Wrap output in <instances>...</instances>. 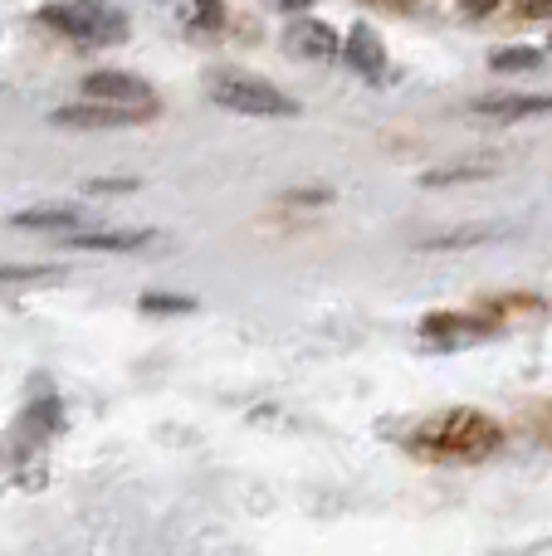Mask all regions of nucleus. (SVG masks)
Segmentation results:
<instances>
[{"instance_id":"obj_5","label":"nucleus","mask_w":552,"mask_h":556,"mask_svg":"<svg viewBox=\"0 0 552 556\" xmlns=\"http://www.w3.org/2000/svg\"><path fill=\"white\" fill-rule=\"evenodd\" d=\"M84 93L88 98H103V103L117 108H156V93L147 78L137 74H117V68H98V74L84 78Z\"/></svg>"},{"instance_id":"obj_3","label":"nucleus","mask_w":552,"mask_h":556,"mask_svg":"<svg viewBox=\"0 0 552 556\" xmlns=\"http://www.w3.org/2000/svg\"><path fill=\"white\" fill-rule=\"evenodd\" d=\"M416 444L436 454H489L499 450V425L479 410H446L416 434Z\"/></svg>"},{"instance_id":"obj_8","label":"nucleus","mask_w":552,"mask_h":556,"mask_svg":"<svg viewBox=\"0 0 552 556\" xmlns=\"http://www.w3.org/2000/svg\"><path fill=\"white\" fill-rule=\"evenodd\" d=\"M469 113L499 117V123H518V117L552 113V93H499V98H475V103H469Z\"/></svg>"},{"instance_id":"obj_10","label":"nucleus","mask_w":552,"mask_h":556,"mask_svg":"<svg viewBox=\"0 0 552 556\" xmlns=\"http://www.w3.org/2000/svg\"><path fill=\"white\" fill-rule=\"evenodd\" d=\"M10 225H20V230H54V235H68L84 225V211H74V205H39V211H15L10 215Z\"/></svg>"},{"instance_id":"obj_11","label":"nucleus","mask_w":552,"mask_h":556,"mask_svg":"<svg viewBox=\"0 0 552 556\" xmlns=\"http://www.w3.org/2000/svg\"><path fill=\"white\" fill-rule=\"evenodd\" d=\"M499 240L494 225H460V230H446V235H430V240H421V250L426 254H440V250H475V244H489Z\"/></svg>"},{"instance_id":"obj_20","label":"nucleus","mask_w":552,"mask_h":556,"mask_svg":"<svg viewBox=\"0 0 552 556\" xmlns=\"http://www.w3.org/2000/svg\"><path fill=\"white\" fill-rule=\"evenodd\" d=\"M548 45H552V35H548Z\"/></svg>"},{"instance_id":"obj_9","label":"nucleus","mask_w":552,"mask_h":556,"mask_svg":"<svg viewBox=\"0 0 552 556\" xmlns=\"http://www.w3.org/2000/svg\"><path fill=\"white\" fill-rule=\"evenodd\" d=\"M68 244L78 250H147L152 244V230H68Z\"/></svg>"},{"instance_id":"obj_12","label":"nucleus","mask_w":552,"mask_h":556,"mask_svg":"<svg viewBox=\"0 0 552 556\" xmlns=\"http://www.w3.org/2000/svg\"><path fill=\"white\" fill-rule=\"evenodd\" d=\"M538 64H543V49H534V45H509V49L489 54L494 74H528V68H538Z\"/></svg>"},{"instance_id":"obj_6","label":"nucleus","mask_w":552,"mask_h":556,"mask_svg":"<svg viewBox=\"0 0 552 556\" xmlns=\"http://www.w3.org/2000/svg\"><path fill=\"white\" fill-rule=\"evenodd\" d=\"M284 49L299 54V59H333L342 49V39L328 20L303 15V20H289V29H284Z\"/></svg>"},{"instance_id":"obj_1","label":"nucleus","mask_w":552,"mask_h":556,"mask_svg":"<svg viewBox=\"0 0 552 556\" xmlns=\"http://www.w3.org/2000/svg\"><path fill=\"white\" fill-rule=\"evenodd\" d=\"M39 20L78 45H123L133 35L127 15L113 0H49V5H39Z\"/></svg>"},{"instance_id":"obj_16","label":"nucleus","mask_w":552,"mask_h":556,"mask_svg":"<svg viewBox=\"0 0 552 556\" xmlns=\"http://www.w3.org/2000/svg\"><path fill=\"white\" fill-rule=\"evenodd\" d=\"M191 25L196 29H225V5L221 0H191Z\"/></svg>"},{"instance_id":"obj_15","label":"nucleus","mask_w":552,"mask_h":556,"mask_svg":"<svg viewBox=\"0 0 552 556\" xmlns=\"http://www.w3.org/2000/svg\"><path fill=\"white\" fill-rule=\"evenodd\" d=\"M489 166H446V172H426V186H455V181H485Z\"/></svg>"},{"instance_id":"obj_7","label":"nucleus","mask_w":552,"mask_h":556,"mask_svg":"<svg viewBox=\"0 0 552 556\" xmlns=\"http://www.w3.org/2000/svg\"><path fill=\"white\" fill-rule=\"evenodd\" d=\"M342 59H348L362 78H381V74H387V45H381V35L367 25V20L348 29V39H342Z\"/></svg>"},{"instance_id":"obj_17","label":"nucleus","mask_w":552,"mask_h":556,"mask_svg":"<svg viewBox=\"0 0 552 556\" xmlns=\"http://www.w3.org/2000/svg\"><path fill=\"white\" fill-rule=\"evenodd\" d=\"M191 298H166V293H147L142 298V313H191Z\"/></svg>"},{"instance_id":"obj_18","label":"nucleus","mask_w":552,"mask_h":556,"mask_svg":"<svg viewBox=\"0 0 552 556\" xmlns=\"http://www.w3.org/2000/svg\"><path fill=\"white\" fill-rule=\"evenodd\" d=\"M274 10H284V15H303V10L313 5V0H269Z\"/></svg>"},{"instance_id":"obj_14","label":"nucleus","mask_w":552,"mask_h":556,"mask_svg":"<svg viewBox=\"0 0 552 556\" xmlns=\"http://www.w3.org/2000/svg\"><path fill=\"white\" fill-rule=\"evenodd\" d=\"M59 278V269H45V264H0V283H49Z\"/></svg>"},{"instance_id":"obj_2","label":"nucleus","mask_w":552,"mask_h":556,"mask_svg":"<svg viewBox=\"0 0 552 556\" xmlns=\"http://www.w3.org/2000/svg\"><path fill=\"white\" fill-rule=\"evenodd\" d=\"M205 93L211 103L230 108V113H250V117H293L299 103H293L284 88H274L269 78H254V74H240V68H215L205 78Z\"/></svg>"},{"instance_id":"obj_13","label":"nucleus","mask_w":552,"mask_h":556,"mask_svg":"<svg viewBox=\"0 0 552 556\" xmlns=\"http://www.w3.org/2000/svg\"><path fill=\"white\" fill-rule=\"evenodd\" d=\"M20 425H25L35 440H49V434L64 425V415H59V395H45V401H35L25 415H20Z\"/></svg>"},{"instance_id":"obj_4","label":"nucleus","mask_w":552,"mask_h":556,"mask_svg":"<svg viewBox=\"0 0 552 556\" xmlns=\"http://www.w3.org/2000/svg\"><path fill=\"white\" fill-rule=\"evenodd\" d=\"M152 113L156 108H117V103H103V98H88V103H74V108H54L49 123L93 132V127H133V123H142V117H152Z\"/></svg>"},{"instance_id":"obj_19","label":"nucleus","mask_w":552,"mask_h":556,"mask_svg":"<svg viewBox=\"0 0 552 556\" xmlns=\"http://www.w3.org/2000/svg\"><path fill=\"white\" fill-rule=\"evenodd\" d=\"M460 5H465V15H489L499 0H460Z\"/></svg>"}]
</instances>
